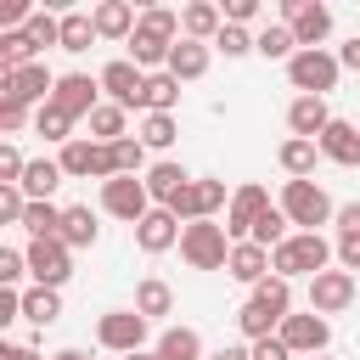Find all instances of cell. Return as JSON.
<instances>
[{"instance_id":"836d02e7","label":"cell","mask_w":360,"mask_h":360,"mask_svg":"<svg viewBox=\"0 0 360 360\" xmlns=\"http://www.w3.org/2000/svg\"><path fill=\"white\" fill-rule=\"evenodd\" d=\"M28 45L34 51H62V17L56 11H45V6H34V17H28Z\"/></svg>"},{"instance_id":"f6af8a7d","label":"cell","mask_w":360,"mask_h":360,"mask_svg":"<svg viewBox=\"0 0 360 360\" xmlns=\"http://www.w3.org/2000/svg\"><path fill=\"white\" fill-rule=\"evenodd\" d=\"M28 276V259H22V248H0V287H17Z\"/></svg>"},{"instance_id":"f35d334b","label":"cell","mask_w":360,"mask_h":360,"mask_svg":"<svg viewBox=\"0 0 360 360\" xmlns=\"http://www.w3.org/2000/svg\"><path fill=\"white\" fill-rule=\"evenodd\" d=\"M22 231H28V242H39V236H62V208H56V202H28Z\"/></svg>"},{"instance_id":"6f0895ef","label":"cell","mask_w":360,"mask_h":360,"mask_svg":"<svg viewBox=\"0 0 360 360\" xmlns=\"http://www.w3.org/2000/svg\"><path fill=\"white\" fill-rule=\"evenodd\" d=\"M124 360H158V349H135V354H124Z\"/></svg>"},{"instance_id":"7c38bea8","label":"cell","mask_w":360,"mask_h":360,"mask_svg":"<svg viewBox=\"0 0 360 360\" xmlns=\"http://www.w3.org/2000/svg\"><path fill=\"white\" fill-rule=\"evenodd\" d=\"M276 338H281L292 354L315 360V354H326V343H332V321H326V315H315V309H304V315H287Z\"/></svg>"},{"instance_id":"681fc988","label":"cell","mask_w":360,"mask_h":360,"mask_svg":"<svg viewBox=\"0 0 360 360\" xmlns=\"http://www.w3.org/2000/svg\"><path fill=\"white\" fill-rule=\"evenodd\" d=\"M259 17V0H225V22H236V28H248Z\"/></svg>"},{"instance_id":"8992f818","label":"cell","mask_w":360,"mask_h":360,"mask_svg":"<svg viewBox=\"0 0 360 360\" xmlns=\"http://www.w3.org/2000/svg\"><path fill=\"white\" fill-rule=\"evenodd\" d=\"M146 332H152V321L141 315V309H107L101 321H96V343L107 349V354H135V349H146Z\"/></svg>"},{"instance_id":"7402d4cb","label":"cell","mask_w":360,"mask_h":360,"mask_svg":"<svg viewBox=\"0 0 360 360\" xmlns=\"http://www.w3.org/2000/svg\"><path fill=\"white\" fill-rule=\"evenodd\" d=\"M90 17H96V34H101V39H118V45H129V34H135V22H141V11H135L129 0H101Z\"/></svg>"},{"instance_id":"ac0fdd59","label":"cell","mask_w":360,"mask_h":360,"mask_svg":"<svg viewBox=\"0 0 360 360\" xmlns=\"http://www.w3.org/2000/svg\"><path fill=\"white\" fill-rule=\"evenodd\" d=\"M326 124H332L326 96H292V107H287V129H292L298 141H321Z\"/></svg>"},{"instance_id":"f1b7e54d","label":"cell","mask_w":360,"mask_h":360,"mask_svg":"<svg viewBox=\"0 0 360 360\" xmlns=\"http://www.w3.org/2000/svg\"><path fill=\"white\" fill-rule=\"evenodd\" d=\"M62 180H68V174H62V163H56V158H28L22 191H28V202H51V191H56Z\"/></svg>"},{"instance_id":"74e56055","label":"cell","mask_w":360,"mask_h":360,"mask_svg":"<svg viewBox=\"0 0 360 360\" xmlns=\"http://www.w3.org/2000/svg\"><path fill=\"white\" fill-rule=\"evenodd\" d=\"M259 56H270V62H292V56H298V39H292V28H287V22H270V28H259Z\"/></svg>"},{"instance_id":"6da1fadb","label":"cell","mask_w":360,"mask_h":360,"mask_svg":"<svg viewBox=\"0 0 360 360\" xmlns=\"http://www.w3.org/2000/svg\"><path fill=\"white\" fill-rule=\"evenodd\" d=\"M332 259H338V242H326L321 231H292V236L270 253V276H281V281H292V276H321V270H332Z\"/></svg>"},{"instance_id":"8fae6325","label":"cell","mask_w":360,"mask_h":360,"mask_svg":"<svg viewBox=\"0 0 360 360\" xmlns=\"http://www.w3.org/2000/svg\"><path fill=\"white\" fill-rule=\"evenodd\" d=\"M51 90H56V73L45 68V62H28V68H17V73H0V101H22V107H45L51 101Z\"/></svg>"},{"instance_id":"ffe728a7","label":"cell","mask_w":360,"mask_h":360,"mask_svg":"<svg viewBox=\"0 0 360 360\" xmlns=\"http://www.w3.org/2000/svg\"><path fill=\"white\" fill-rule=\"evenodd\" d=\"M141 180H146L152 202H158V208H169V202H174V197H180V191H186V186H191L197 174H186V169H180L174 158H158V163H152V169H146Z\"/></svg>"},{"instance_id":"e575fe53","label":"cell","mask_w":360,"mask_h":360,"mask_svg":"<svg viewBox=\"0 0 360 360\" xmlns=\"http://www.w3.org/2000/svg\"><path fill=\"white\" fill-rule=\"evenodd\" d=\"M73 124H79V118H68L56 101H45V107L34 112V135H39V141H56V146H68V141H73Z\"/></svg>"},{"instance_id":"f546056e","label":"cell","mask_w":360,"mask_h":360,"mask_svg":"<svg viewBox=\"0 0 360 360\" xmlns=\"http://www.w3.org/2000/svg\"><path fill=\"white\" fill-rule=\"evenodd\" d=\"M124 124H129V112H124L118 101H101V107H96L90 118H84V129H90V141H101V146H112V141H124V135H129Z\"/></svg>"},{"instance_id":"9a60e30c","label":"cell","mask_w":360,"mask_h":360,"mask_svg":"<svg viewBox=\"0 0 360 360\" xmlns=\"http://www.w3.org/2000/svg\"><path fill=\"white\" fill-rule=\"evenodd\" d=\"M354 304V276L349 270H321V276H309V309L315 315H338V309H349Z\"/></svg>"},{"instance_id":"8d00e7d4","label":"cell","mask_w":360,"mask_h":360,"mask_svg":"<svg viewBox=\"0 0 360 360\" xmlns=\"http://www.w3.org/2000/svg\"><path fill=\"white\" fill-rule=\"evenodd\" d=\"M236 326H242V338H248V343H259V338H276V332H281V321H276L259 298H248V304L236 309Z\"/></svg>"},{"instance_id":"44dd1931","label":"cell","mask_w":360,"mask_h":360,"mask_svg":"<svg viewBox=\"0 0 360 360\" xmlns=\"http://www.w3.org/2000/svg\"><path fill=\"white\" fill-rule=\"evenodd\" d=\"M225 276H231V281H242V287H259V281H270V248H259V242H236V248H231V264H225Z\"/></svg>"},{"instance_id":"484cf974","label":"cell","mask_w":360,"mask_h":360,"mask_svg":"<svg viewBox=\"0 0 360 360\" xmlns=\"http://www.w3.org/2000/svg\"><path fill=\"white\" fill-rule=\"evenodd\" d=\"M208 62H214V45H197V39H180V45L169 51V73H174L180 84L202 79V73H208Z\"/></svg>"},{"instance_id":"ee69618b","label":"cell","mask_w":360,"mask_h":360,"mask_svg":"<svg viewBox=\"0 0 360 360\" xmlns=\"http://www.w3.org/2000/svg\"><path fill=\"white\" fill-rule=\"evenodd\" d=\"M28 214V191L22 186H0V225H22Z\"/></svg>"},{"instance_id":"60d3db41","label":"cell","mask_w":360,"mask_h":360,"mask_svg":"<svg viewBox=\"0 0 360 360\" xmlns=\"http://www.w3.org/2000/svg\"><path fill=\"white\" fill-rule=\"evenodd\" d=\"M287 236H292V219H287L281 208H270V214H264V219L253 225V236H248V242H259V248H270V253H276V248H281Z\"/></svg>"},{"instance_id":"9f6ffc18","label":"cell","mask_w":360,"mask_h":360,"mask_svg":"<svg viewBox=\"0 0 360 360\" xmlns=\"http://www.w3.org/2000/svg\"><path fill=\"white\" fill-rule=\"evenodd\" d=\"M51 360H90V354H84V349H56Z\"/></svg>"},{"instance_id":"680465c9","label":"cell","mask_w":360,"mask_h":360,"mask_svg":"<svg viewBox=\"0 0 360 360\" xmlns=\"http://www.w3.org/2000/svg\"><path fill=\"white\" fill-rule=\"evenodd\" d=\"M315 360H332V354H315Z\"/></svg>"},{"instance_id":"ab89813d","label":"cell","mask_w":360,"mask_h":360,"mask_svg":"<svg viewBox=\"0 0 360 360\" xmlns=\"http://www.w3.org/2000/svg\"><path fill=\"white\" fill-rule=\"evenodd\" d=\"M253 298H259V304H264L276 321H287V315H292V281H281V276L259 281V287H253Z\"/></svg>"},{"instance_id":"ba28073f","label":"cell","mask_w":360,"mask_h":360,"mask_svg":"<svg viewBox=\"0 0 360 360\" xmlns=\"http://www.w3.org/2000/svg\"><path fill=\"white\" fill-rule=\"evenodd\" d=\"M231 208V191H225V180H214V174H197L174 202H169V214L180 219V225H191V219H214V214H225Z\"/></svg>"},{"instance_id":"d4e9b609","label":"cell","mask_w":360,"mask_h":360,"mask_svg":"<svg viewBox=\"0 0 360 360\" xmlns=\"http://www.w3.org/2000/svg\"><path fill=\"white\" fill-rule=\"evenodd\" d=\"M152 349H158V360H208V354H202V332H197V326H163Z\"/></svg>"},{"instance_id":"30bf717a","label":"cell","mask_w":360,"mask_h":360,"mask_svg":"<svg viewBox=\"0 0 360 360\" xmlns=\"http://www.w3.org/2000/svg\"><path fill=\"white\" fill-rule=\"evenodd\" d=\"M270 208H276V202H270V191H264L259 180L236 186V191H231V208H225V236H231V242H248L253 225H259Z\"/></svg>"},{"instance_id":"7a4b0ae2","label":"cell","mask_w":360,"mask_h":360,"mask_svg":"<svg viewBox=\"0 0 360 360\" xmlns=\"http://www.w3.org/2000/svg\"><path fill=\"white\" fill-rule=\"evenodd\" d=\"M276 208L292 219V231H321V225H332V219H338V202L326 197V186H321V180H287V186H281V197H276Z\"/></svg>"},{"instance_id":"5b68a950","label":"cell","mask_w":360,"mask_h":360,"mask_svg":"<svg viewBox=\"0 0 360 360\" xmlns=\"http://www.w3.org/2000/svg\"><path fill=\"white\" fill-rule=\"evenodd\" d=\"M22 259H28V281H34V287H56V292H62V281L73 276V248H68L62 236H39V242H28Z\"/></svg>"},{"instance_id":"11a10c76","label":"cell","mask_w":360,"mask_h":360,"mask_svg":"<svg viewBox=\"0 0 360 360\" xmlns=\"http://www.w3.org/2000/svg\"><path fill=\"white\" fill-rule=\"evenodd\" d=\"M338 62H343V68H354V73H360V39H349V45H343V51H338Z\"/></svg>"},{"instance_id":"7dc6e473","label":"cell","mask_w":360,"mask_h":360,"mask_svg":"<svg viewBox=\"0 0 360 360\" xmlns=\"http://www.w3.org/2000/svg\"><path fill=\"white\" fill-rule=\"evenodd\" d=\"M22 124H28V107L22 101H0V135H22Z\"/></svg>"},{"instance_id":"cb8c5ba5","label":"cell","mask_w":360,"mask_h":360,"mask_svg":"<svg viewBox=\"0 0 360 360\" xmlns=\"http://www.w3.org/2000/svg\"><path fill=\"white\" fill-rule=\"evenodd\" d=\"M62 242H68L73 253H84V248H96V242H101V225H96L90 202H73V208H62Z\"/></svg>"},{"instance_id":"1f68e13d","label":"cell","mask_w":360,"mask_h":360,"mask_svg":"<svg viewBox=\"0 0 360 360\" xmlns=\"http://www.w3.org/2000/svg\"><path fill=\"white\" fill-rule=\"evenodd\" d=\"M96 39H101V34H96V17H90V11H62V51H68V56H84Z\"/></svg>"},{"instance_id":"d590c367","label":"cell","mask_w":360,"mask_h":360,"mask_svg":"<svg viewBox=\"0 0 360 360\" xmlns=\"http://www.w3.org/2000/svg\"><path fill=\"white\" fill-rule=\"evenodd\" d=\"M174 141H180L174 112H146V118H141V146H146V152H169Z\"/></svg>"},{"instance_id":"c3c4849f","label":"cell","mask_w":360,"mask_h":360,"mask_svg":"<svg viewBox=\"0 0 360 360\" xmlns=\"http://www.w3.org/2000/svg\"><path fill=\"white\" fill-rule=\"evenodd\" d=\"M22 321V287H0V326Z\"/></svg>"},{"instance_id":"5bb4252c","label":"cell","mask_w":360,"mask_h":360,"mask_svg":"<svg viewBox=\"0 0 360 360\" xmlns=\"http://www.w3.org/2000/svg\"><path fill=\"white\" fill-rule=\"evenodd\" d=\"M51 101H56L68 118H90V112L101 107V79H90V73H56Z\"/></svg>"},{"instance_id":"816d5d0a","label":"cell","mask_w":360,"mask_h":360,"mask_svg":"<svg viewBox=\"0 0 360 360\" xmlns=\"http://www.w3.org/2000/svg\"><path fill=\"white\" fill-rule=\"evenodd\" d=\"M332 225H338V231H360V202H343Z\"/></svg>"},{"instance_id":"9c48e42d","label":"cell","mask_w":360,"mask_h":360,"mask_svg":"<svg viewBox=\"0 0 360 360\" xmlns=\"http://www.w3.org/2000/svg\"><path fill=\"white\" fill-rule=\"evenodd\" d=\"M281 22L292 28L298 51H321V39L332 34V6H321V0H281Z\"/></svg>"},{"instance_id":"83f0119b","label":"cell","mask_w":360,"mask_h":360,"mask_svg":"<svg viewBox=\"0 0 360 360\" xmlns=\"http://www.w3.org/2000/svg\"><path fill=\"white\" fill-rule=\"evenodd\" d=\"M180 107V79L163 68V73H146V90H141V107L135 112H174Z\"/></svg>"},{"instance_id":"4fadbf2b","label":"cell","mask_w":360,"mask_h":360,"mask_svg":"<svg viewBox=\"0 0 360 360\" xmlns=\"http://www.w3.org/2000/svg\"><path fill=\"white\" fill-rule=\"evenodd\" d=\"M96 79H101V96H107V101H118L124 112H135V107H141L146 73H141V68H135L129 56H112V62H107V68H101Z\"/></svg>"},{"instance_id":"d6986e66","label":"cell","mask_w":360,"mask_h":360,"mask_svg":"<svg viewBox=\"0 0 360 360\" xmlns=\"http://www.w3.org/2000/svg\"><path fill=\"white\" fill-rule=\"evenodd\" d=\"M135 248H141V253H152V259H158V253H169V248H180V219H174L169 208H152V214L135 225Z\"/></svg>"},{"instance_id":"e0dca14e","label":"cell","mask_w":360,"mask_h":360,"mask_svg":"<svg viewBox=\"0 0 360 360\" xmlns=\"http://www.w3.org/2000/svg\"><path fill=\"white\" fill-rule=\"evenodd\" d=\"M219 28H225V6H214V0H191V6H180V39L214 45Z\"/></svg>"},{"instance_id":"f907efd6","label":"cell","mask_w":360,"mask_h":360,"mask_svg":"<svg viewBox=\"0 0 360 360\" xmlns=\"http://www.w3.org/2000/svg\"><path fill=\"white\" fill-rule=\"evenodd\" d=\"M253 349V360H292V349L281 343V338H259V343H248Z\"/></svg>"},{"instance_id":"3957f363","label":"cell","mask_w":360,"mask_h":360,"mask_svg":"<svg viewBox=\"0 0 360 360\" xmlns=\"http://www.w3.org/2000/svg\"><path fill=\"white\" fill-rule=\"evenodd\" d=\"M231 236H225V219H191L180 225V259L191 270H225L231 264Z\"/></svg>"},{"instance_id":"4316f807","label":"cell","mask_w":360,"mask_h":360,"mask_svg":"<svg viewBox=\"0 0 360 360\" xmlns=\"http://www.w3.org/2000/svg\"><path fill=\"white\" fill-rule=\"evenodd\" d=\"M135 309H141L146 321L174 315V287H169L163 276H141V281H135Z\"/></svg>"},{"instance_id":"4dcf8cb0","label":"cell","mask_w":360,"mask_h":360,"mask_svg":"<svg viewBox=\"0 0 360 360\" xmlns=\"http://www.w3.org/2000/svg\"><path fill=\"white\" fill-rule=\"evenodd\" d=\"M22 321L56 326V321H62V292H56V287H22Z\"/></svg>"},{"instance_id":"7bdbcfd3","label":"cell","mask_w":360,"mask_h":360,"mask_svg":"<svg viewBox=\"0 0 360 360\" xmlns=\"http://www.w3.org/2000/svg\"><path fill=\"white\" fill-rule=\"evenodd\" d=\"M112 163H118V174H146L152 163H146V146H141V135H124V141H112Z\"/></svg>"},{"instance_id":"277c9868","label":"cell","mask_w":360,"mask_h":360,"mask_svg":"<svg viewBox=\"0 0 360 360\" xmlns=\"http://www.w3.org/2000/svg\"><path fill=\"white\" fill-rule=\"evenodd\" d=\"M338 79H343V62H338V51H298L292 62H287V84L298 90V96H326V90H338Z\"/></svg>"},{"instance_id":"db71d44e","label":"cell","mask_w":360,"mask_h":360,"mask_svg":"<svg viewBox=\"0 0 360 360\" xmlns=\"http://www.w3.org/2000/svg\"><path fill=\"white\" fill-rule=\"evenodd\" d=\"M208 360H253V349H236V343H225V349H214Z\"/></svg>"},{"instance_id":"2e32d148","label":"cell","mask_w":360,"mask_h":360,"mask_svg":"<svg viewBox=\"0 0 360 360\" xmlns=\"http://www.w3.org/2000/svg\"><path fill=\"white\" fill-rule=\"evenodd\" d=\"M315 146H321V158H326V163H338V169H360V124L332 118V124H326V135H321Z\"/></svg>"},{"instance_id":"f5cc1de1","label":"cell","mask_w":360,"mask_h":360,"mask_svg":"<svg viewBox=\"0 0 360 360\" xmlns=\"http://www.w3.org/2000/svg\"><path fill=\"white\" fill-rule=\"evenodd\" d=\"M0 360H39V349H28V343H0Z\"/></svg>"},{"instance_id":"603a6c76","label":"cell","mask_w":360,"mask_h":360,"mask_svg":"<svg viewBox=\"0 0 360 360\" xmlns=\"http://www.w3.org/2000/svg\"><path fill=\"white\" fill-rule=\"evenodd\" d=\"M276 163L287 169V180H315V163H321V146H315V141H298V135H287V141L276 146Z\"/></svg>"},{"instance_id":"b9f144b4","label":"cell","mask_w":360,"mask_h":360,"mask_svg":"<svg viewBox=\"0 0 360 360\" xmlns=\"http://www.w3.org/2000/svg\"><path fill=\"white\" fill-rule=\"evenodd\" d=\"M214 51H219V56H231V62H236V56H253V51H259V34H248V28L225 22V28H219V39H214Z\"/></svg>"},{"instance_id":"52a82bcc","label":"cell","mask_w":360,"mask_h":360,"mask_svg":"<svg viewBox=\"0 0 360 360\" xmlns=\"http://www.w3.org/2000/svg\"><path fill=\"white\" fill-rule=\"evenodd\" d=\"M152 208H158V202H152V191H146L141 174H118V180L101 186V214H112V219H124V225H141Z\"/></svg>"},{"instance_id":"bcb514c9","label":"cell","mask_w":360,"mask_h":360,"mask_svg":"<svg viewBox=\"0 0 360 360\" xmlns=\"http://www.w3.org/2000/svg\"><path fill=\"white\" fill-rule=\"evenodd\" d=\"M338 270H360V231H338Z\"/></svg>"},{"instance_id":"d6a6232c","label":"cell","mask_w":360,"mask_h":360,"mask_svg":"<svg viewBox=\"0 0 360 360\" xmlns=\"http://www.w3.org/2000/svg\"><path fill=\"white\" fill-rule=\"evenodd\" d=\"M56 163H62L68 180H90V174H96V141H90V135H73V141L56 152Z\"/></svg>"}]
</instances>
